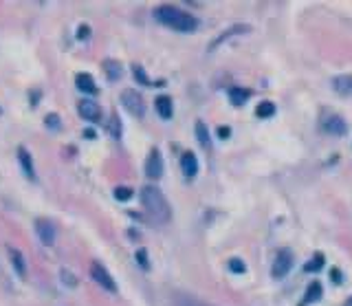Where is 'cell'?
Here are the masks:
<instances>
[{
  "label": "cell",
  "mask_w": 352,
  "mask_h": 306,
  "mask_svg": "<svg viewBox=\"0 0 352 306\" xmlns=\"http://www.w3.org/2000/svg\"><path fill=\"white\" fill-rule=\"evenodd\" d=\"M141 205L143 209L148 211V216H152V221L156 223H170L172 221V207L168 203V198L163 196V192L154 188V185H148V188L141 190Z\"/></svg>",
  "instance_id": "1"
},
{
  "label": "cell",
  "mask_w": 352,
  "mask_h": 306,
  "mask_svg": "<svg viewBox=\"0 0 352 306\" xmlns=\"http://www.w3.org/2000/svg\"><path fill=\"white\" fill-rule=\"evenodd\" d=\"M154 18L161 24L170 26V29H174V31L189 33V31L198 29V20L191 16V13H187V11H181L178 7H170V5L158 7V9L154 11Z\"/></svg>",
  "instance_id": "2"
},
{
  "label": "cell",
  "mask_w": 352,
  "mask_h": 306,
  "mask_svg": "<svg viewBox=\"0 0 352 306\" xmlns=\"http://www.w3.org/2000/svg\"><path fill=\"white\" fill-rule=\"evenodd\" d=\"M121 104H123V108L128 110L130 115H135V117H143V115H145L143 97L139 95L135 88H125V90L121 93Z\"/></svg>",
  "instance_id": "3"
},
{
  "label": "cell",
  "mask_w": 352,
  "mask_h": 306,
  "mask_svg": "<svg viewBox=\"0 0 352 306\" xmlns=\"http://www.w3.org/2000/svg\"><path fill=\"white\" fill-rule=\"evenodd\" d=\"M293 251L291 249H280L275 256V262H273V269H271V276L275 278V280H280V278L289 276V271L293 269Z\"/></svg>",
  "instance_id": "4"
},
{
  "label": "cell",
  "mask_w": 352,
  "mask_h": 306,
  "mask_svg": "<svg viewBox=\"0 0 352 306\" xmlns=\"http://www.w3.org/2000/svg\"><path fill=\"white\" fill-rule=\"evenodd\" d=\"M90 276H92V280H95L99 287L106 289V291H110V293H117V282L112 280V276L106 271V267L102 262H90Z\"/></svg>",
  "instance_id": "5"
},
{
  "label": "cell",
  "mask_w": 352,
  "mask_h": 306,
  "mask_svg": "<svg viewBox=\"0 0 352 306\" xmlns=\"http://www.w3.org/2000/svg\"><path fill=\"white\" fill-rule=\"evenodd\" d=\"M322 130L333 137H343L348 132V124L339 115H326V117H322Z\"/></svg>",
  "instance_id": "6"
},
{
  "label": "cell",
  "mask_w": 352,
  "mask_h": 306,
  "mask_svg": "<svg viewBox=\"0 0 352 306\" xmlns=\"http://www.w3.org/2000/svg\"><path fill=\"white\" fill-rule=\"evenodd\" d=\"M77 110H79V115H82L86 121H90V124L102 121V108H99V104L92 102V99H82L79 106H77Z\"/></svg>",
  "instance_id": "7"
},
{
  "label": "cell",
  "mask_w": 352,
  "mask_h": 306,
  "mask_svg": "<svg viewBox=\"0 0 352 306\" xmlns=\"http://www.w3.org/2000/svg\"><path fill=\"white\" fill-rule=\"evenodd\" d=\"M145 174L150 178H161V174H163V159H161V152L156 148L150 152L148 161H145Z\"/></svg>",
  "instance_id": "8"
},
{
  "label": "cell",
  "mask_w": 352,
  "mask_h": 306,
  "mask_svg": "<svg viewBox=\"0 0 352 306\" xmlns=\"http://www.w3.org/2000/svg\"><path fill=\"white\" fill-rule=\"evenodd\" d=\"M330 86H333V90L337 93V95H341V97H352V73H346V75H337V77H333Z\"/></svg>",
  "instance_id": "9"
},
{
  "label": "cell",
  "mask_w": 352,
  "mask_h": 306,
  "mask_svg": "<svg viewBox=\"0 0 352 306\" xmlns=\"http://www.w3.org/2000/svg\"><path fill=\"white\" fill-rule=\"evenodd\" d=\"M36 231H38V238L42 240L44 244H53L55 242V227L49 223V221H36Z\"/></svg>",
  "instance_id": "10"
},
{
  "label": "cell",
  "mask_w": 352,
  "mask_h": 306,
  "mask_svg": "<svg viewBox=\"0 0 352 306\" xmlns=\"http://www.w3.org/2000/svg\"><path fill=\"white\" fill-rule=\"evenodd\" d=\"M249 29H251V26H249V24H234V26H229V29H227V31H225V33H220V36H218V38L214 40V42H211V44H209V51H214V49H216V46H218V44H222V42H225V40L234 38V36H238V33H247Z\"/></svg>",
  "instance_id": "11"
},
{
  "label": "cell",
  "mask_w": 352,
  "mask_h": 306,
  "mask_svg": "<svg viewBox=\"0 0 352 306\" xmlns=\"http://www.w3.org/2000/svg\"><path fill=\"white\" fill-rule=\"evenodd\" d=\"M181 168H183V174L187 178H194L196 172H198V161H196V155L194 152H183L181 157Z\"/></svg>",
  "instance_id": "12"
},
{
  "label": "cell",
  "mask_w": 352,
  "mask_h": 306,
  "mask_svg": "<svg viewBox=\"0 0 352 306\" xmlns=\"http://www.w3.org/2000/svg\"><path fill=\"white\" fill-rule=\"evenodd\" d=\"M322 293H324L322 282H319V280H313V282L308 284L306 295H304V300H302L300 306H308V304H313V302H319V300H322Z\"/></svg>",
  "instance_id": "13"
},
{
  "label": "cell",
  "mask_w": 352,
  "mask_h": 306,
  "mask_svg": "<svg viewBox=\"0 0 352 306\" xmlns=\"http://www.w3.org/2000/svg\"><path fill=\"white\" fill-rule=\"evenodd\" d=\"M75 79H77V88L82 93H88V95H95L97 93V84H95V79H92V75H88V73H79Z\"/></svg>",
  "instance_id": "14"
},
{
  "label": "cell",
  "mask_w": 352,
  "mask_h": 306,
  "mask_svg": "<svg viewBox=\"0 0 352 306\" xmlns=\"http://www.w3.org/2000/svg\"><path fill=\"white\" fill-rule=\"evenodd\" d=\"M18 159H20V165H22L24 176H29L31 181H36V172H33V161H31V157H29V152H26V148H20V150H18Z\"/></svg>",
  "instance_id": "15"
},
{
  "label": "cell",
  "mask_w": 352,
  "mask_h": 306,
  "mask_svg": "<svg viewBox=\"0 0 352 306\" xmlns=\"http://www.w3.org/2000/svg\"><path fill=\"white\" fill-rule=\"evenodd\" d=\"M154 106H156V112H158V115H161L163 119H170V117H172V112H174V106H172V99H170L168 95L156 97Z\"/></svg>",
  "instance_id": "16"
},
{
  "label": "cell",
  "mask_w": 352,
  "mask_h": 306,
  "mask_svg": "<svg viewBox=\"0 0 352 306\" xmlns=\"http://www.w3.org/2000/svg\"><path fill=\"white\" fill-rule=\"evenodd\" d=\"M172 302H174V306H211V304L198 300V297L189 295V293H176Z\"/></svg>",
  "instance_id": "17"
},
{
  "label": "cell",
  "mask_w": 352,
  "mask_h": 306,
  "mask_svg": "<svg viewBox=\"0 0 352 306\" xmlns=\"http://www.w3.org/2000/svg\"><path fill=\"white\" fill-rule=\"evenodd\" d=\"M249 97H251L249 88H238V86H234V88L229 90V99H231V104H234V106H242Z\"/></svg>",
  "instance_id": "18"
},
{
  "label": "cell",
  "mask_w": 352,
  "mask_h": 306,
  "mask_svg": "<svg viewBox=\"0 0 352 306\" xmlns=\"http://www.w3.org/2000/svg\"><path fill=\"white\" fill-rule=\"evenodd\" d=\"M9 249V258H11V262H13V267H16V273L20 278H24L26 273V269H24V260H22V254L16 249V247H7Z\"/></svg>",
  "instance_id": "19"
},
{
  "label": "cell",
  "mask_w": 352,
  "mask_h": 306,
  "mask_svg": "<svg viewBox=\"0 0 352 306\" xmlns=\"http://www.w3.org/2000/svg\"><path fill=\"white\" fill-rule=\"evenodd\" d=\"M324 264H326V258H324V254H315L313 258H310V262L304 264V271L306 273H317Z\"/></svg>",
  "instance_id": "20"
},
{
  "label": "cell",
  "mask_w": 352,
  "mask_h": 306,
  "mask_svg": "<svg viewBox=\"0 0 352 306\" xmlns=\"http://www.w3.org/2000/svg\"><path fill=\"white\" fill-rule=\"evenodd\" d=\"M255 115L260 119L273 117L275 115V104L273 102H260V104H258V108H255Z\"/></svg>",
  "instance_id": "21"
},
{
  "label": "cell",
  "mask_w": 352,
  "mask_h": 306,
  "mask_svg": "<svg viewBox=\"0 0 352 306\" xmlns=\"http://www.w3.org/2000/svg\"><path fill=\"white\" fill-rule=\"evenodd\" d=\"M196 137H198V141H201V145H205V148H209V145H211L209 130H207V126H205L203 121H196Z\"/></svg>",
  "instance_id": "22"
},
{
  "label": "cell",
  "mask_w": 352,
  "mask_h": 306,
  "mask_svg": "<svg viewBox=\"0 0 352 306\" xmlns=\"http://www.w3.org/2000/svg\"><path fill=\"white\" fill-rule=\"evenodd\" d=\"M104 69H106V73H108L110 79H119V77H121V66H119V62L106 59V62H104Z\"/></svg>",
  "instance_id": "23"
},
{
  "label": "cell",
  "mask_w": 352,
  "mask_h": 306,
  "mask_svg": "<svg viewBox=\"0 0 352 306\" xmlns=\"http://www.w3.org/2000/svg\"><path fill=\"white\" fill-rule=\"evenodd\" d=\"M132 73H135V77L139 79V84H143V86H150V84H152V82H150V77L145 75V71H143L139 64H132Z\"/></svg>",
  "instance_id": "24"
},
{
  "label": "cell",
  "mask_w": 352,
  "mask_h": 306,
  "mask_svg": "<svg viewBox=\"0 0 352 306\" xmlns=\"http://www.w3.org/2000/svg\"><path fill=\"white\" fill-rule=\"evenodd\" d=\"M229 269L234 271V273H244V271H247V267H244V262L240 260V258H231V260H229Z\"/></svg>",
  "instance_id": "25"
},
{
  "label": "cell",
  "mask_w": 352,
  "mask_h": 306,
  "mask_svg": "<svg viewBox=\"0 0 352 306\" xmlns=\"http://www.w3.org/2000/svg\"><path fill=\"white\" fill-rule=\"evenodd\" d=\"M137 262L141 264V269H148V267H150V264H148V251H145V249H139V251H137Z\"/></svg>",
  "instance_id": "26"
},
{
  "label": "cell",
  "mask_w": 352,
  "mask_h": 306,
  "mask_svg": "<svg viewBox=\"0 0 352 306\" xmlns=\"http://www.w3.org/2000/svg\"><path fill=\"white\" fill-rule=\"evenodd\" d=\"M115 196L119 198V201H128V198L132 196V190L130 188H117L115 190Z\"/></svg>",
  "instance_id": "27"
},
{
  "label": "cell",
  "mask_w": 352,
  "mask_h": 306,
  "mask_svg": "<svg viewBox=\"0 0 352 306\" xmlns=\"http://www.w3.org/2000/svg\"><path fill=\"white\" fill-rule=\"evenodd\" d=\"M110 132H112V137H117V139H119V132H121V124H119V119H117V117L112 119V124H110Z\"/></svg>",
  "instance_id": "28"
},
{
  "label": "cell",
  "mask_w": 352,
  "mask_h": 306,
  "mask_svg": "<svg viewBox=\"0 0 352 306\" xmlns=\"http://www.w3.org/2000/svg\"><path fill=\"white\" fill-rule=\"evenodd\" d=\"M330 280H333L335 284H341V282H343L341 271H339V269H330Z\"/></svg>",
  "instance_id": "29"
},
{
  "label": "cell",
  "mask_w": 352,
  "mask_h": 306,
  "mask_svg": "<svg viewBox=\"0 0 352 306\" xmlns=\"http://www.w3.org/2000/svg\"><path fill=\"white\" fill-rule=\"evenodd\" d=\"M46 126H51V128H59V119H57V115H49V117H46Z\"/></svg>",
  "instance_id": "30"
},
{
  "label": "cell",
  "mask_w": 352,
  "mask_h": 306,
  "mask_svg": "<svg viewBox=\"0 0 352 306\" xmlns=\"http://www.w3.org/2000/svg\"><path fill=\"white\" fill-rule=\"evenodd\" d=\"M88 26H86V24H82V26H79V29H77V38L79 40H84V38H88Z\"/></svg>",
  "instance_id": "31"
},
{
  "label": "cell",
  "mask_w": 352,
  "mask_h": 306,
  "mask_svg": "<svg viewBox=\"0 0 352 306\" xmlns=\"http://www.w3.org/2000/svg\"><path fill=\"white\" fill-rule=\"evenodd\" d=\"M231 135V130L227 128V126H220V128H218V137H220V139H227Z\"/></svg>",
  "instance_id": "32"
},
{
  "label": "cell",
  "mask_w": 352,
  "mask_h": 306,
  "mask_svg": "<svg viewBox=\"0 0 352 306\" xmlns=\"http://www.w3.org/2000/svg\"><path fill=\"white\" fill-rule=\"evenodd\" d=\"M346 306H352V297H350V300H348V302H346Z\"/></svg>",
  "instance_id": "33"
}]
</instances>
